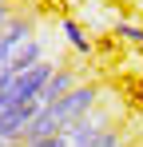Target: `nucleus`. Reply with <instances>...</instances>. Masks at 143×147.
Segmentation results:
<instances>
[{"instance_id": "obj_1", "label": "nucleus", "mask_w": 143, "mask_h": 147, "mask_svg": "<svg viewBox=\"0 0 143 147\" xmlns=\"http://www.w3.org/2000/svg\"><path fill=\"white\" fill-rule=\"evenodd\" d=\"M103 96H107V92H103L99 80H80L68 96H60L56 103H48L44 111L36 115V123H32L28 135H24V143H32V139H52V135L76 127L80 119H88L95 107H103Z\"/></svg>"}, {"instance_id": "obj_2", "label": "nucleus", "mask_w": 143, "mask_h": 147, "mask_svg": "<svg viewBox=\"0 0 143 147\" xmlns=\"http://www.w3.org/2000/svg\"><path fill=\"white\" fill-rule=\"evenodd\" d=\"M76 84H80V72H76V68H68V64H56L52 80H48V84H44V92H40V111H44L48 103H56L60 96H68Z\"/></svg>"}, {"instance_id": "obj_3", "label": "nucleus", "mask_w": 143, "mask_h": 147, "mask_svg": "<svg viewBox=\"0 0 143 147\" xmlns=\"http://www.w3.org/2000/svg\"><path fill=\"white\" fill-rule=\"evenodd\" d=\"M60 28H64V36H68V44H72L76 52H80V56H92V40L84 36V28L76 24L72 16H64V20H60Z\"/></svg>"}, {"instance_id": "obj_4", "label": "nucleus", "mask_w": 143, "mask_h": 147, "mask_svg": "<svg viewBox=\"0 0 143 147\" xmlns=\"http://www.w3.org/2000/svg\"><path fill=\"white\" fill-rule=\"evenodd\" d=\"M16 8H20V4H16ZM16 8H0V28L8 24V20H12V12H16Z\"/></svg>"}, {"instance_id": "obj_5", "label": "nucleus", "mask_w": 143, "mask_h": 147, "mask_svg": "<svg viewBox=\"0 0 143 147\" xmlns=\"http://www.w3.org/2000/svg\"><path fill=\"white\" fill-rule=\"evenodd\" d=\"M0 8H16V0H0Z\"/></svg>"}, {"instance_id": "obj_6", "label": "nucleus", "mask_w": 143, "mask_h": 147, "mask_svg": "<svg viewBox=\"0 0 143 147\" xmlns=\"http://www.w3.org/2000/svg\"><path fill=\"white\" fill-rule=\"evenodd\" d=\"M123 4H135V8H143V0H123Z\"/></svg>"}, {"instance_id": "obj_7", "label": "nucleus", "mask_w": 143, "mask_h": 147, "mask_svg": "<svg viewBox=\"0 0 143 147\" xmlns=\"http://www.w3.org/2000/svg\"><path fill=\"white\" fill-rule=\"evenodd\" d=\"M0 147H16V143H4V139H0Z\"/></svg>"}, {"instance_id": "obj_8", "label": "nucleus", "mask_w": 143, "mask_h": 147, "mask_svg": "<svg viewBox=\"0 0 143 147\" xmlns=\"http://www.w3.org/2000/svg\"><path fill=\"white\" fill-rule=\"evenodd\" d=\"M131 147H143V139H135V143H131Z\"/></svg>"}, {"instance_id": "obj_9", "label": "nucleus", "mask_w": 143, "mask_h": 147, "mask_svg": "<svg viewBox=\"0 0 143 147\" xmlns=\"http://www.w3.org/2000/svg\"><path fill=\"white\" fill-rule=\"evenodd\" d=\"M115 4H123V0H115Z\"/></svg>"}, {"instance_id": "obj_10", "label": "nucleus", "mask_w": 143, "mask_h": 147, "mask_svg": "<svg viewBox=\"0 0 143 147\" xmlns=\"http://www.w3.org/2000/svg\"><path fill=\"white\" fill-rule=\"evenodd\" d=\"M84 4H88V0H84Z\"/></svg>"}, {"instance_id": "obj_11", "label": "nucleus", "mask_w": 143, "mask_h": 147, "mask_svg": "<svg viewBox=\"0 0 143 147\" xmlns=\"http://www.w3.org/2000/svg\"><path fill=\"white\" fill-rule=\"evenodd\" d=\"M139 12H143V8H139Z\"/></svg>"}]
</instances>
